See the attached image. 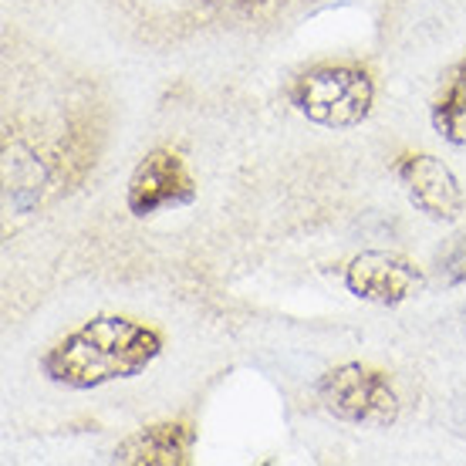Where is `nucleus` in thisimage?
Here are the masks:
<instances>
[{
    "instance_id": "1",
    "label": "nucleus",
    "mask_w": 466,
    "mask_h": 466,
    "mask_svg": "<svg viewBox=\"0 0 466 466\" xmlns=\"http://www.w3.org/2000/svg\"><path fill=\"white\" fill-rule=\"evenodd\" d=\"M163 331L139 318L95 315L45 351L41 372L47 375V382L75 392H92L142 375L163 355Z\"/></svg>"
},
{
    "instance_id": "2",
    "label": "nucleus",
    "mask_w": 466,
    "mask_h": 466,
    "mask_svg": "<svg viewBox=\"0 0 466 466\" xmlns=\"http://www.w3.org/2000/svg\"><path fill=\"white\" fill-rule=\"evenodd\" d=\"M288 102L298 116L321 128H355L372 116L375 78L355 61H321L294 78Z\"/></svg>"
},
{
    "instance_id": "3",
    "label": "nucleus",
    "mask_w": 466,
    "mask_h": 466,
    "mask_svg": "<svg viewBox=\"0 0 466 466\" xmlns=\"http://www.w3.org/2000/svg\"><path fill=\"white\" fill-rule=\"evenodd\" d=\"M321 406L351 426H392L399 420V392L392 379L365 361H345L318 379Z\"/></svg>"
},
{
    "instance_id": "4",
    "label": "nucleus",
    "mask_w": 466,
    "mask_h": 466,
    "mask_svg": "<svg viewBox=\"0 0 466 466\" xmlns=\"http://www.w3.org/2000/svg\"><path fill=\"white\" fill-rule=\"evenodd\" d=\"M193 199H197V179L189 176L187 159L176 149L159 146V149L146 152L128 176L126 210L136 220L156 217L166 207H189Z\"/></svg>"
},
{
    "instance_id": "5",
    "label": "nucleus",
    "mask_w": 466,
    "mask_h": 466,
    "mask_svg": "<svg viewBox=\"0 0 466 466\" xmlns=\"http://www.w3.org/2000/svg\"><path fill=\"white\" fill-rule=\"evenodd\" d=\"M345 288L365 304L399 308L426 291V270L402 254L361 250L345 268Z\"/></svg>"
},
{
    "instance_id": "6",
    "label": "nucleus",
    "mask_w": 466,
    "mask_h": 466,
    "mask_svg": "<svg viewBox=\"0 0 466 466\" xmlns=\"http://www.w3.org/2000/svg\"><path fill=\"white\" fill-rule=\"evenodd\" d=\"M392 173L406 189L409 203L432 223H456L466 210L463 187L450 166L432 152H399Z\"/></svg>"
},
{
    "instance_id": "7",
    "label": "nucleus",
    "mask_w": 466,
    "mask_h": 466,
    "mask_svg": "<svg viewBox=\"0 0 466 466\" xmlns=\"http://www.w3.org/2000/svg\"><path fill=\"white\" fill-rule=\"evenodd\" d=\"M197 430L187 420H166L142 426L112 450V463L122 466H189Z\"/></svg>"
},
{
    "instance_id": "8",
    "label": "nucleus",
    "mask_w": 466,
    "mask_h": 466,
    "mask_svg": "<svg viewBox=\"0 0 466 466\" xmlns=\"http://www.w3.org/2000/svg\"><path fill=\"white\" fill-rule=\"evenodd\" d=\"M430 122L443 136V142H450L456 149L466 146V58L446 78L443 92L432 98Z\"/></svg>"
},
{
    "instance_id": "9",
    "label": "nucleus",
    "mask_w": 466,
    "mask_h": 466,
    "mask_svg": "<svg viewBox=\"0 0 466 466\" xmlns=\"http://www.w3.org/2000/svg\"><path fill=\"white\" fill-rule=\"evenodd\" d=\"M98 126L92 122V116H78L71 118L68 132L61 139V179L68 183V189H75L82 183L88 169L95 166V156H98Z\"/></svg>"
},
{
    "instance_id": "10",
    "label": "nucleus",
    "mask_w": 466,
    "mask_h": 466,
    "mask_svg": "<svg viewBox=\"0 0 466 466\" xmlns=\"http://www.w3.org/2000/svg\"><path fill=\"white\" fill-rule=\"evenodd\" d=\"M436 270L446 288H466V230L446 240V247L436 254Z\"/></svg>"
}]
</instances>
